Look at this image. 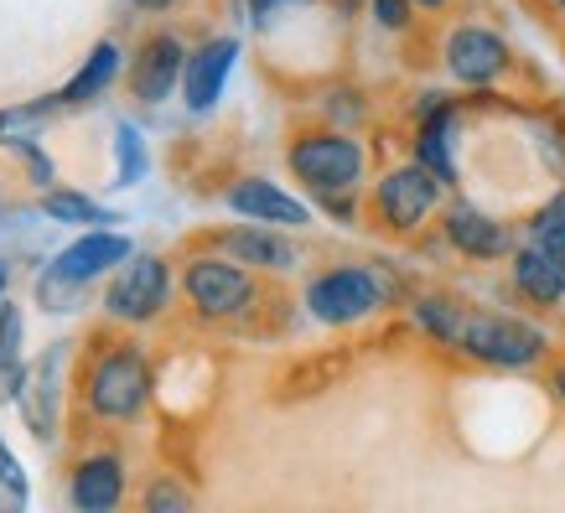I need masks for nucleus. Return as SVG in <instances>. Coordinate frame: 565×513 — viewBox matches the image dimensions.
Instances as JSON below:
<instances>
[{"instance_id": "7", "label": "nucleus", "mask_w": 565, "mask_h": 513, "mask_svg": "<svg viewBox=\"0 0 565 513\" xmlns=\"http://www.w3.org/2000/svg\"><path fill=\"white\" fill-rule=\"evenodd\" d=\"M394 280H384L369 265H332L307 286V311L322 327H353L363 317H374L379 307H390Z\"/></svg>"}, {"instance_id": "21", "label": "nucleus", "mask_w": 565, "mask_h": 513, "mask_svg": "<svg viewBox=\"0 0 565 513\" xmlns=\"http://www.w3.org/2000/svg\"><path fill=\"white\" fill-rule=\"evenodd\" d=\"M415 327L426 332V338H436V342H446V348H457V338H462V327H467V317H462V307H451L446 296H415Z\"/></svg>"}, {"instance_id": "28", "label": "nucleus", "mask_w": 565, "mask_h": 513, "mask_svg": "<svg viewBox=\"0 0 565 513\" xmlns=\"http://www.w3.org/2000/svg\"><path fill=\"white\" fill-rule=\"evenodd\" d=\"M280 6H311V0H244V11H249V21H255V26H265Z\"/></svg>"}, {"instance_id": "17", "label": "nucleus", "mask_w": 565, "mask_h": 513, "mask_svg": "<svg viewBox=\"0 0 565 513\" xmlns=\"http://www.w3.org/2000/svg\"><path fill=\"white\" fill-rule=\"evenodd\" d=\"M218 249L223 255H234L239 265H249V270H275V275L296 270V244L286 239V228H270V223L244 218L239 228L218 234Z\"/></svg>"}, {"instance_id": "12", "label": "nucleus", "mask_w": 565, "mask_h": 513, "mask_svg": "<svg viewBox=\"0 0 565 513\" xmlns=\"http://www.w3.org/2000/svg\"><path fill=\"white\" fill-rule=\"evenodd\" d=\"M68 348L73 342H52L47 359H36L32 368H21V378H17V410L36 441H57V399H63L57 378H63Z\"/></svg>"}, {"instance_id": "31", "label": "nucleus", "mask_w": 565, "mask_h": 513, "mask_svg": "<svg viewBox=\"0 0 565 513\" xmlns=\"http://www.w3.org/2000/svg\"><path fill=\"white\" fill-rule=\"evenodd\" d=\"M6 286H11V265L0 259V307H6Z\"/></svg>"}, {"instance_id": "13", "label": "nucleus", "mask_w": 565, "mask_h": 513, "mask_svg": "<svg viewBox=\"0 0 565 513\" xmlns=\"http://www.w3.org/2000/svg\"><path fill=\"white\" fill-rule=\"evenodd\" d=\"M125 457L115 446L84 451L68 472V503L78 513H115L125 503Z\"/></svg>"}, {"instance_id": "18", "label": "nucleus", "mask_w": 565, "mask_h": 513, "mask_svg": "<svg viewBox=\"0 0 565 513\" xmlns=\"http://www.w3.org/2000/svg\"><path fill=\"white\" fill-rule=\"evenodd\" d=\"M509 275H514V291L530 307H565V265L534 239H524L509 255Z\"/></svg>"}, {"instance_id": "16", "label": "nucleus", "mask_w": 565, "mask_h": 513, "mask_svg": "<svg viewBox=\"0 0 565 513\" xmlns=\"http://www.w3.org/2000/svg\"><path fill=\"white\" fill-rule=\"evenodd\" d=\"M451 146H457V104L446 99V94H426L420 125H415V161L436 171L446 188L457 182V156H451Z\"/></svg>"}, {"instance_id": "5", "label": "nucleus", "mask_w": 565, "mask_h": 513, "mask_svg": "<svg viewBox=\"0 0 565 513\" xmlns=\"http://www.w3.org/2000/svg\"><path fill=\"white\" fill-rule=\"evenodd\" d=\"M472 363H488V368H534V363L550 353V338L545 327L524 322V317H509V311H478V317H467L462 338H457Z\"/></svg>"}, {"instance_id": "11", "label": "nucleus", "mask_w": 565, "mask_h": 513, "mask_svg": "<svg viewBox=\"0 0 565 513\" xmlns=\"http://www.w3.org/2000/svg\"><path fill=\"white\" fill-rule=\"evenodd\" d=\"M223 203H228L234 218L270 223V228H311L317 223V207L307 197L286 192L280 182H270V177H239L234 188L223 192Z\"/></svg>"}, {"instance_id": "4", "label": "nucleus", "mask_w": 565, "mask_h": 513, "mask_svg": "<svg viewBox=\"0 0 565 513\" xmlns=\"http://www.w3.org/2000/svg\"><path fill=\"white\" fill-rule=\"evenodd\" d=\"M182 296L203 322H239L244 311H255L259 286L255 270L239 265L234 255H192L182 259Z\"/></svg>"}, {"instance_id": "1", "label": "nucleus", "mask_w": 565, "mask_h": 513, "mask_svg": "<svg viewBox=\"0 0 565 513\" xmlns=\"http://www.w3.org/2000/svg\"><path fill=\"white\" fill-rule=\"evenodd\" d=\"M151 389H156V374H151V359L140 342H109L94 353L84 374V410L104 426H136L146 405H151Z\"/></svg>"}, {"instance_id": "14", "label": "nucleus", "mask_w": 565, "mask_h": 513, "mask_svg": "<svg viewBox=\"0 0 565 513\" xmlns=\"http://www.w3.org/2000/svg\"><path fill=\"white\" fill-rule=\"evenodd\" d=\"M441 234L446 244L457 249V255L467 259H509L519 249L514 244V228L503 218H493V213H482L478 203H451L446 207V218H441Z\"/></svg>"}, {"instance_id": "29", "label": "nucleus", "mask_w": 565, "mask_h": 513, "mask_svg": "<svg viewBox=\"0 0 565 513\" xmlns=\"http://www.w3.org/2000/svg\"><path fill=\"white\" fill-rule=\"evenodd\" d=\"M550 389H555V399H561V405H565V359L555 363V374H550Z\"/></svg>"}, {"instance_id": "30", "label": "nucleus", "mask_w": 565, "mask_h": 513, "mask_svg": "<svg viewBox=\"0 0 565 513\" xmlns=\"http://www.w3.org/2000/svg\"><path fill=\"white\" fill-rule=\"evenodd\" d=\"M130 6H136V11H151V17H156V11H172L177 0H130Z\"/></svg>"}, {"instance_id": "22", "label": "nucleus", "mask_w": 565, "mask_h": 513, "mask_svg": "<svg viewBox=\"0 0 565 513\" xmlns=\"http://www.w3.org/2000/svg\"><path fill=\"white\" fill-rule=\"evenodd\" d=\"M151 171V156H146V140L130 120L115 125V188H136L140 177Z\"/></svg>"}, {"instance_id": "24", "label": "nucleus", "mask_w": 565, "mask_h": 513, "mask_svg": "<svg viewBox=\"0 0 565 513\" xmlns=\"http://www.w3.org/2000/svg\"><path fill=\"white\" fill-rule=\"evenodd\" d=\"M140 509H146V513H188V509H192V493L172 478V472H161V478L146 482V493H140Z\"/></svg>"}, {"instance_id": "27", "label": "nucleus", "mask_w": 565, "mask_h": 513, "mask_svg": "<svg viewBox=\"0 0 565 513\" xmlns=\"http://www.w3.org/2000/svg\"><path fill=\"white\" fill-rule=\"evenodd\" d=\"M317 203H322L327 218H338V223L359 218V192H338V197H317Z\"/></svg>"}, {"instance_id": "19", "label": "nucleus", "mask_w": 565, "mask_h": 513, "mask_svg": "<svg viewBox=\"0 0 565 513\" xmlns=\"http://www.w3.org/2000/svg\"><path fill=\"white\" fill-rule=\"evenodd\" d=\"M120 73H125L120 42H109V36H104V42H94V52H88L84 63H78V73L57 88V104H63V109H84V104L104 99L109 88L120 84Z\"/></svg>"}, {"instance_id": "15", "label": "nucleus", "mask_w": 565, "mask_h": 513, "mask_svg": "<svg viewBox=\"0 0 565 513\" xmlns=\"http://www.w3.org/2000/svg\"><path fill=\"white\" fill-rule=\"evenodd\" d=\"M239 63V36H207L188 52V73H182V104L192 115H207L228 88V73Z\"/></svg>"}, {"instance_id": "20", "label": "nucleus", "mask_w": 565, "mask_h": 513, "mask_svg": "<svg viewBox=\"0 0 565 513\" xmlns=\"http://www.w3.org/2000/svg\"><path fill=\"white\" fill-rule=\"evenodd\" d=\"M42 213H47L52 223H68V228H109V223H120L115 207H104L99 197L73 192V188H47L42 192Z\"/></svg>"}, {"instance_id": "2", "label": "nucleus", "mask_w": 565, "mask_h": 513, "mask_svg": "<svg viewBox=\"0 0 565 513\" xmlns=\"http://www.w3.org/2000/svg\"><path fill=\"white\" fill-rule=\"evenodd\" d=\"M130 255H136V244L125 239V234H115V228H84L68 249L52 255L47 270L36 275V301H42V311H73L78 291H88L104 275H115Z\"/></svg>"}, {"instance_id": "23", "label": "nucleus", "mask_w": 565, "mask_h": 513, "mask_svg": "<svg viewBox=\"0 0 565 513\" xmlns=\"http://www.w3.org/2000/svg\"><path fill=\"white\" fill-rule=\"evenodd\" d=\"M32 503V488H26V472H21L17 451L0 441V513H26Z\"/></svg>"}, {"instance_id": "33", "label": "nucleus", "mask_w": 565, "mask_h": 513, "mask_svg": "<svg viewBox=\"0 0 565 513\" xmlns=\"http://www.w3.org/2000/svg\"><path fill=\"white\" fill-rule=\"evenodd\" d=\"M555 6H565V0H555Z\"/></svg>"}, {"instance_id": "8", "label": "nucleus", "mask_w": 565, "mask_h": 513, "mask_svg": "<svg viewBox=\"0 0 565 513\" xmlns=\"http://www.w3.org/2000/svg\"><path fill=\"white\" fill-rule=\"evenodd\" d=\"M446 182L420 161H405V167H390L374 182V218L390 228V234H420L430 223V213L441 207Z\"/></svg>"}, {"instance_id": "26", "label": "nucleus", "mask_w": 565, "mask_h": 513, "mask_svg": "<svg viewBox=\"0 0 565 513\" xmlns=\"http://www.w3.org/2000/svg\"><path fill=\"white\" fill-rule=\"evenodd\" d=\"M415 11H420L415 0H369V17H374L384 32H405Z\"/></svg>"}, {"instance_id": "25", "label": "nucleus", "mask_w": 565, "mask_h": 513, "mask_svg": "<svg viewBox=\"0 0 565 513\" xmlns=\"http://www.w3.org/2000/svg\"><path fill=\"white\" fill-rule=\"evenodd\" d=\"M6 146H11V151L21 156V167H26V177H32V182H36L42 192H47L52 182H57V167H52V156L42 151V146H36L32 136H11Z\"/></svg>"}, {"instance_id": "6", "label": "nucleus", "mask_w": 565, "mask_h": 513, "mask_svg": "<svg viewBox=\"0 0 565 513\" xmlns=\"http://www.w3.org/2000/svg\"><path fill=\"white\" fill-rule=\"evenodd\" d=\"M104 317L120 327H151L161 311L172 307V265L151 249H136L104 286Z\"/></svg>"}, {"instance_id": "9", "label": "nucleus", "mask_w": 565, "mask_h": 513, "mask_svg": "<svg viewBox=\"0 0 565 513\" xmlns=\"http://www.w3.org/2000/svg\"><path fill=\"white\" fill-rule=\"evenodd\" d=\"M441 57H446V73H451L462 88H493L498 78L509 73V63H514L509 42H503L493 26H478V21L451 26Z\"/></svg>"}, {"instance_id": "3", "label": "nucleus", "mask_w": 565, "mask_h": 513, "mask_svg": "<svg viewBox=\"0 0 565 513\" xmlns=\"http://www.w3.org/2000/svg\"><path fill=\"white\" fill-rule=\"evenodd\" d=\"M286 167L311 197H338V192H359L363 171H369V151L353 130H307L291 140Z\"/></svg>"}, {"instance_id": "10", "label": "nucleus", "mask_w": 565, "mask_h": 513, "mask_svg": "<svg viewBox=\"0 0 565 513\" xmlns=\"http://www.w3.org/2000/svg\"><path fill=\"white\" fill-rule=\"evenodd\" d=\"M188 42L177 32H151L140 36V47L130 52V99L140 104H167L182 88L188 73Z\"/></svg>"}, {"instance_id": "32", "label": "nucleus", "mask_w": 565, "mask_h": 513, "mask_svg": "<svg viewBox=\"0 0 565 513\" xmlns=\"http://www.w3.org/2000/svg\"><path fill=\"white\" fill-rule=\"evenodd\" d=\"M415 6H420V11H446L451 0H415Z\"/></svg>"}]
</instances>
